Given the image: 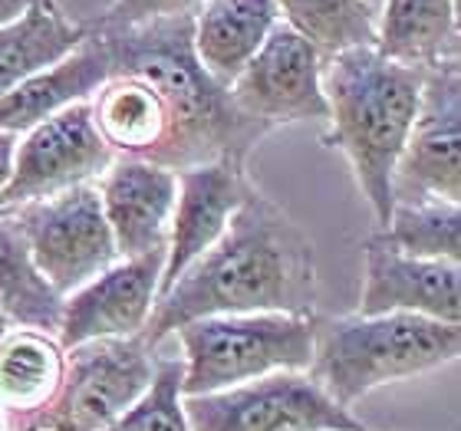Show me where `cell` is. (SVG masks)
Segmentation results:
<instances>
[{
	"mask_svg": "<svg viewBox=\"0 0 461 431\" xmlns=\"http://www.w3.org/2000/svg\"><path fill=\"white\" fill-rule=\"evenodd\" d=\"M317 293L313 240L250 184L221 238L158 297L142 339L158 349L178 326L230 313L317 317Z\"/></svg>",
	"mask_w": 461,
	"mask_h": 431,
	"instance_id": "obj_1",
	"label": "cell"
},
{
	"mask_svg": "<svg viewBox=\"0 0 461 431\" xmlns=\"http://www.w3.org/2000/svg\"><path fill=\"white\" fill-rule=\"evenodd\" d=\"M106 43L109 73L142 76L158 93L168 115V135L155 165L185 172L194 165L228 162L248 168L250 152L274 129L250 119L198 63L192 47V13L149 20L139 27L96 33Z\"/></svg>",
	"mask_w": 461,
	"mask_h": 431,
	"instance_id": "obj_2",
	"label": "cell"
},
{
	"mask_svg": "<svg viewBox=\"0 0 461 431\" xmlns=\"http://www.w3.org/2000/svg\"><path fill=\"white\" fill-rule=\"evenodd\" d=\"M422 83V67L395 63L375 47H353L323 59V145L346 158L375 230L393 214V172L412 129Z\"/></svg>",
	"mask_w": 461,
	"mask_h": 431,
	"instance_id": "obj_3",
	"label": "cell"
},
{
	"mask_svg": "<svg viewBox=\"0 0 461 431\" xmlns=\"http://www.w3.org/2000/svg\"><path fill=\"white\" fill-rule=\"evenodd\" d=\"M461 355V323L385 313V317H317L313 363L307 373L323 392L353 409L383 385L452 365Z\"/></svg>",
	"mask_w": 461,
	"mask_h": 431,
	"instance_id": "obj_4",
	"label": "cell"
},
{
	"mask_svg": "<svg viewBox=\"0 0 461 431\" xmlns=\"http://www.w3.org/2000/svg\"><path fill=\"white\" fill-rule=\"evenodd\" d=\"M317 317L230 313L175 329L182 349V395H208L274 373H307Z\"/></svg>",
	"mask_w": 461,
	"mask_h": 431,
	"instance_id": "obj_5",
	"label": "cell"
},
{
	"mask_svg": "<svg viewBox=\"0 0 461 431\" xmlns=\"http://www.w3.org/2000/svg\"><path fill=\"white\" fill-rule=\"evenodd\" d=\"M158 349L142 336L93 339L67 349L57 395L20 431H103L152 385Z\"/></svg>",
	"mask_w": 461,
	"mask_h": 431,
	"instance_id": "obj_6",
	"label": "cell"
},
{
	"mask_svg": "<svg viewBox=\"0 0 461 431\" xmlns=\"http://www.w3.org/2000/svg\"><path fill=\"white\" fill-rule=\"evenodd\" d=\"M192 431H369L310 373H274L208 395H185Z\"/></svg>",
	"mask_w": 461,
	"mask_h": 431,
	"instance_id": "obj_7",
	"label": "cell"
},
{
	"mask_svg": "<svg viewBox=\"0 0 461 431\" xmlns=\"http://www.w3.org/2000/svg\"><path fill=\"white\" fill-rule=\"evenodd\" d=\"M30 260L57 297H67L119 260L96 184H79L17 208Z\"/></svg>",
	"mask_w": 461,
	"mask_h": 431,
	"instance_id": "obj_8",
	"label": "cell"
},
{
	"mask_svg": "<svg viewBox=\"0 0 461 431\" xmlns=\"http://www.w3.org/2000/svg\"><path fill=\"white\" fill-rule=\"evenodd\" d=\"M461 198V69L458 59L425 69L412 129L393 172V204Z\"/></svg>",
	"mask_w": 461,
	"mask_h": 431,
	"instance_id": "obj_9",
	"label": "cell"
},
{
	"mask_svg": "<svg viewBox=\"0 0 461 431\" xmlns=\"http://www.w3.org/2000/svg\"><path fill=\"white\" fill-rule=\"evenodd\" d=\"M115 155L99 139L89 103L63 109L47 122L33 125L17 135L14 172L7 192L0 198V214H10L40 198H53L59 192L96 184Z\"/></svg>",
	"mask_w": 461,
	"mask_h": 431,
	"instance_id": "obj_10",
	"label": "cell"
},
{
	"mask_svg": "<svg viewBox=\"0 0 461 431\" xmlns=\"http://www.w3.org/2000/svg\"><path fill=\"white\" fill-rule=\"evenodd\" d=\"M228 89L240 112L274 132L294 122H327L323 57L284 20Z\"/></svg>",
	"mask_w": 461,
	"mask_h": 431,
	"instance_id": "obj_11",
	"label": "cell"
},
{
	"mask_svg": "<svg viewBox=\"0 0 461 431\" xmlns=\"http://www.w3.org/2000/svg\"><path fill=\"white\" fill-rule=\"evenodd\" d=\"M165 250L145 257H119L99 277L63 297L57 323V343L63 349L93 343V339H122L142 336L152 319L162 290Z\"/></svg>",
	"mask_w": 461,
	"mask_h": 431,
	"instance_id": "obj_12",
	"label": "cell"
},
{
	"mask_svg": "<svg viewBox=\"0 0 461 431\" xmlns=\"http://www.w3.org/2000/svg\"><path fill=\"white\" fill-rule=\"evenodd\" d=\"M356 313L359 317L409 313L438 323H461L458 264L409 257L373 234L363 247V293Z\"/></svg>",
	"mask_w": 461,
	"mask_h": 431,
	"instance_id": "obj_13",
	"label": "cell"
},
{
	"mask_svg": "<svg viewBox=\"0 0 461 431\" xmlns=\"http://www.w3.org/2000/svg\"><path fill=\"white\" fill-rule=\"evenodd\" d=\"M250 184L254 182L248 178V168L228 162L194 165V168L178 172V198H175L172 224H168L158 297L221 238L228 220L244 202V194L250 192Z\"/></svg>",
	"mask_w": 461,
	"mask_h": 431,
	"instance_id": "obj_14",
	"label": "cell"
},
{
	"mask_svg": "<svg viewBox=\"0 0 461 431\" xmlns=\"http://www.w3.org/2000/svg\"><path fill=\"white\" fill-rule=\"evenodd\" d=\"M96 192L119 257L165 250L178 198V172L142 158H113Z\"/></svg>",
	"mask_w": 461,
	"mask_h": 431,
	"instance_id": "obj_15",
	"label": "cell"
},
{
	"mask_svg": "<svg viewBox=\"0 0 461 431\" xmlns=\"http://www.w3.org/2000/svg\"><path fill=\"white\" fill-rule=\"evenodd\" d=\"M109 76V53L106 43L89 33L73 53L57 59L53 67L40 69L27 76L20 86H14L0 99V132L23 135L33 125L47 122L63 109L89 103Z\"/></svg>",
	"mask_w": 461,
	"mask_h": 431,
	"instance_id": "obj_16",
	"label": "cell"
},
{
	"mask_svg": "<svg viewBox=\"0 0 461 431\" xmlns=\"http://www.w3.org/2000/svg\"><path fill=\"white\" fill-rule=\"evenodd\" d=\"M277 0H204L192 13L194 57L221 86H230L280 23Z\"/></svg>",
	"mask_w": 461,
	"mask_h": 431,
	"instance_id": "obj_17",
	"label": "cell"
},
{
	"mask_svg": "<svg viewBox=\"0 0 461 431\" xmlns=\"http://www.w3.org/2000/svg\"><path fill=\"white\" fill-rule=\"evenodd\" d=\"M67 349L53 333L10 326L0 336V428L20 431L57 395Z\"/></svg>",
	"mask_w": 461,
	"mask_h": 431,
	"instance_id": "obj_18",
	"label": "cell"
},
{
	"mask_svg": "<svg viewBox=\"0 0 461 431\" xmlns=\"http://www.w3.org/2000/svg\"><path fill=\"white\" fill-rule=\"evenodd\" d=\"M89 112L99 139L115 158H158L168 135V115L158 93L142 76L109 73L106 83L89 96Z\"/></svg>",
	"mask_w": 461,
	"mask_h": 431,
	"instance_id": "obj_19",
	"label": "cell"
},
{
	"mask_svg": "<svg viewBox=\"0 0 461 431\" xmlns=\"http://www.w3.org/2000/svg\"><path fill=\"white\" fill-rule=\"evenodd\" d=\"M373 47L422 69L458 59V0H383Z\"/></svg>",
	"mask_w": 461,
	"mask_h": 431,
	"instance_id": "obj_20",
	"label": "cell"
},
{
	"mask_svg": "<svg viewBox=\"0 0 461 431\" xmlns=\"http://www.w3.org/2000/svg\"><path fill=\"white\" fill-rule=\"evenodd\" d=\"M86 37V23L69 20L59 7L33 4L23 17L0 30V99L27 76L73 53Z\"/></svg>",
	"mask_w": 461,
	"mask_h": 431,
	"instance_id": "obj_21",
	"label": "cell"
},
{
	"mask_svg": "<svg viewBox=\"0 0 461 431\" xmlns=\"http://www.w3.org/2000/svg\"><path fill=\"white\" fill-rule=\"evenodd\" d=\"M59 307L63 297H57L33 267L14 214H0V313L10 319V326L57 333Z\"/></svg>",
	"mask_w": 461,
	"mask_h": 431,
	"instance_id": "obj_22",
	"label": "cell"
},
{
	"mask_svg": "<svg viewBox=\"0 0 461 431\" xmlns=\"http://www.w3.org/2000/svg\"><path fill=\"white\" fill-rule=\"evenodd\" d=\"M277 7L284 23L303 33L323 59L375 40V10L366 0H277Z\"/></svg>",
	"mask_w": 461,
	"mask_h": 431,
	"instance_id": "obj_23",
	"label": "cell"
},
{
	"mask_svg": "<svg viewBox=\"0 0 461 431\" xmlns=\"http://www.w3.org/2000/svg\"><path fill=\"white\" fill-rule=\"evenodd\" d=\"M375 238L409 257L461 260V208L458 202L393 204V214Z\"/></svg>",
	"mask_w": 461,
	"mask_h": 431,
	"instance_id": "obj_24",
	"label": "cell"
},
{
	"mask_svg": "<svg viewBox=\"0 0 461 431\" xmlns=\"http://www.w3.org/2000/svg\"><path fill=\"white\" fill-rule=\"evenodd\" d=\"M182 399V355H158L152 385L103 431H192Z\"/></svg>",
	"mask_w": 461,
	"mask_h": 431,
	"instance_id": "obj_25",
	"label": "cell"
},
{
	"mask_svg": "<svg viewBox=\"0 0 461 431\" xmlns=\"http://www.w3.org/2000/svg\"><path fill=\"white\" fill-rule=\"evenodd\" d=\"M204 0H113L96 20H89V33H115V30H129L149 20L182 17L194 13Z\"/></svg>",
	"mask_w": 461,
	"mask_h": 431,
	"instance_id": "obj_26",
	"label": "cell"
},
{
	"mask_svg": "<svg viewBox=\"0 0 461 431\" xmlns=\"http://www.w3.org/2000/svg\"><path fill=\"white\" fill-rule=\"evenodd\" d=\"M14 148H17V135L0 132V198L7 192L10 172H14Z\"/></svg>",
	"mask_w": 461,
	"mask_h": 431,
	"instance_id": "obj_27",
	"label": "cell"
},
{
	"mask_svg": "<svg viewBox=\"0 0 461 431\" xmlns=\"http://www.w3.org/2000/svg\"><path fill=\"white\" fill-rule=\"evenodd\" d=\"M33 4H47V0H0V30L23 17ZM47 7H59V4H47Z\"/></svg>",
	"mask_w": 461,
	"mask_h": 431,
	"instance_id": "obj_28",
	"label": "cell"
},
{
	"mask_svg": "<svg viewBox=\"0 0 461 431\" xmlns=\"http://www.w3.org/2000/svg\"><path fill=\"white\" fill-rule=\"evenodd\" d=\"M7 329H10V319H7V317H4V313H0V336L7 333Z\"/></svg>",
	"mask_w": 461,
	"mask_h": 431,
	"instance_id": "obj_29",
	"label": "cell"
},
{
	"mask_svg": "<svg viewBox=\"0 0 461 431\" xmlns=\"http://www.w3.org/2000/svg\"><path fill=\"white\" fill-rule=\"evenodd\" d=\"M366 4H369V7L375 10V7H379V4H383V0H366Z\"/></svg>",
	"mask_w": 461,
	"mask_h": 431,
	"instance_id": "obj_30",
	"label": "cell"
},
{
	"mask_svg": "<svg viewBox=\"0 0 461 431\" xmlns=\"http://www.w3.org/2000/svg\"><path fill=\"white\" fill-rule=\"evenodd\" d=\"M47 4H57V0H47Z\"/></svg>",
	"mask_w": 461,
	"mask_h": 431,
	"instance_id": "obj_31",
	"label": "cell"
},
{
	"mask_svg": "<svg viewBox=\"0 0 461 431\" xmlns=\"http://www.w3.org/2000/svg\"><path fill=\"white\" fill-rule=\"evenodd\" d=\"M0 431H4V428H0Z\"/></svg>",
	"mask_w": 461,
	"mask_h": 431,
	"instance_id": "obj_32",
	"label": "cell"
}]
</instances>
